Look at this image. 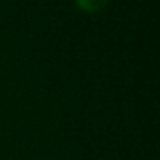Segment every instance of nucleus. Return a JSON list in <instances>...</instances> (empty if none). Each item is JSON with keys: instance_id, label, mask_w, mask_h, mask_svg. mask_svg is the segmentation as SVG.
Wrapping results in <instances>:
<instances>
[{"instance_id": "f257e3e1", "label": "nucleus", "mask_w": 160, "mask_h": 160, "mask_svg": "<svg viewBox=\"0 0 160 160\" xmlns=\"http://www.w3.org/2000/svg\"><path fill=\"white\" fill-rule=\"evenodd\" d=\"M109 0H75V6L81 10L83 13H96L106 8Z\"/></svg>"}]
</instances>
